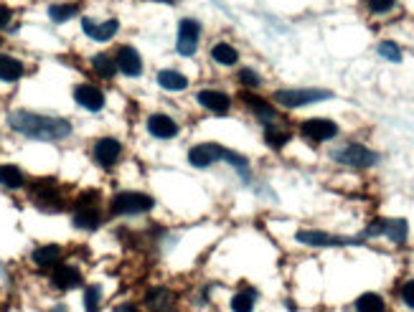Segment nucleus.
<instances>
[{
  "mask_svg": "<svg viewBox=\"0 0 414 312\" xmlns=\"http://www.w3.org/2000/svg\"><path fill=\"white\" fill-rule=\"evenodd\" d=\"M145 302H147V307H150L153 312H166V310H171V305L175 302V297L168 292V290L158 287V290H153V292H147Z\"/></svg>",
  "mask_w": 414,
  "mask_h": 312,
  "instance_id": "20",
  "label": "nucleus"
},
{
  "mask_svg": "<svg viewBox=\"0 0 414 312\" xmlns=\"http://www.w3.org/2000/svg\"><path fill=\"white\" fill-rule=\"evenodd\" d=\"M100 297H102V290L97 285L87 287V292H84V310L87 312H97L100 310Z\"/></svg>",
  "mask_w": 414,
  "mask_h": 312,
  "instance_id": "30",
  "label": "nucleus"
},
{
  "mask_svg": "<svg viewBox=\"0 0 414 312\" xmlns=\"http://www.w3.org/2000/svg\"><path fill=\"white\" fill-rule=\"evenodd\" d=\"M363 236H333L326 231H298V241L307 246H356Z\"/></svg>",
  "mask_w": 414,
  "mask_h": 312,
  "instance_id": "9",
  "label": "nucleus"
},
{
  "mask_svg": "<svg viewBox=\"0 0 414 312\" xmlns=\"http://www.w3.org/2000/svg\"><path fill=\"white\" fill-rule=\"evenodd\" d=\"M23 183H26V178H23V173H20L18 168L15 165H0V186L15 191V188H23Z\"/></svg>",
  "mask_w": 414,
  "mask_h": 312,
  "instance_id": "22",
  "label": "nucleus"
},
{
  "mask_svg": "<svg viewBox=\"0 0 414 312\" xmlns=\"http://www.w3.org/2000/svg\"><path fill=\"white\" fill-rule=\"evenodd\" d=\"M211 59L216 64H221V67H234L236 61H239V53H236L234 46H229V43H216L211 48Z\"/></svg>",
  "mask_w": 414,
  "mask_h": 312,
  "instance_id": "21",
  "label": "nucleus"
},
{
  "mask_svg": "<svg viewBox=\"0 0 414 312\" xmlns=\"http://www.w3.org/2000/svg\"><path fill=\"white\" fill-rule=\"evenodd\" d=\"M114 64H117V69H120L122 74H127V76H140L142 74V59L133 46H122L120 51H117Z\"/></svg>",
  "mask_w": 414,
  "mask_h": 312,
  "instance_id": "14",
  "label": "nucleus"
},
{
  "mask_svg": "<svg viewBox=\"0 0 414 312\" xmlns=\"http://www.w3.org/2000/svg\"><path fill=\"white\" fill-rule=\"evenodd\" d=\"M199 104L214 114H227L229 109H232V100H229L224 92H216V89H203V92H199Z\"/></svg>",
  "mask_w": 414,
  "mask_h": 312,
  "instance_id": "15",
  "label": "nucleus"
},
{
  "mask_svg": "<svg viewBox=\"0 0 414 312\" xmlns=\"http://www.w3.org/2000/svg\"><path fill=\"white\" fill-rule=\"evenodd\" d=\"M59 257H61V249L56 244H46L34 252L36 266H54L56 262H59Z\"/></svg>",
  "mask_w": 414,
  "mask_h": 312,
  "instance_id": "23",
  "label": "nucleus"
},
{
  "mask_svg": "<svg viewBox=\"0 0 414 312\" xmlns=\"http://www.w3.org/2000/svg\"><path fill=\"white\" fill-rule=\"evenodd\" d=\"M11 23V11L6 6H0V28H6Z\"/></svg>",
  "mask_w": 414,
  "mask_h": 312,
  "instance_id": "35",
  "label": "nucleus"
},
{
  "mask_svg": "<svg viewBox=\"0 0 414 312\" xmlns=\"http://www.w3.org/2000/svg\"><path fill=\"white\" fill-rule=\"evenodd\" d=\"M8 125L13 127L18 135H23V137L44 140V142H56V140H64L72 135V125H69L67 120L46 117V114H36V112H26V109L11 112Z\"/></svg>",
  "mask_w": 414,
  "mask_h": 312,
  "instance_id": "1",
  "label": "nucleus"
},
{
  "mask_svg": "<svg viewBox=\"0 0 414 312\" xmlns=\"http://www.w3.org/2000/svg\"><path fill=\"white\" fill-rule=\"evenodd\" d=\"M232 310L234 312H252L254 310V292H241L232 299Z\"/></svg>",
  "mask_w": 414,
  "mask_h": 312,
  "instance_id": "29",
  "label": "nucleus"
},
{
  "mask_svg": "<svg viewBox=\"0 0 414 312\" xmlns=\"http://www.w3.org/2000/svg\"><path fill=\"white\" fill-rule=\"evenodd\" d=\"M51 282H54L59 290H72V287L81 285V274L74 269L72 264H59L51 274Z\"/></svg>",
  "mask_w": 414,
  "mask_h": 312,
  "instance_id": "17",
  "label": "nucleus"
},
{
  "mask_svg": "<svg viewBox=\"0 0 414 312\" xmlns=\"http://www.w3.org/2000/svg\"><path fill=\"white\" fill-rule=\"evenodd\" d=\"M92 69L100 74V76L109 79V76L114 74V69H117V64H114V59L112 56H107V53H97V56L92 59Z\"/></svg>",
  "mask_w": 414,
  "mask_h": 312,
  "instance_id": "28",
  "label": "nucleus"
},
{
  "mask_svg": "<svg viewBox=\"0 0 414 312\" xmlns=\"http://www.w3.org/2000/svg\"><path fill=\"white\" fill-rule=\"evenodd\" d=\"M244 102H247V107L252 109L260 120H267V122H272L274 120V109L267 104V102L262 100V97H254V94H244Z\"/></svg>",
  "mask_w": 414,
  "mask_h": 312,
  "instance_id": "24",
  "label": "nucleus"
},
{
  "mask_svg": "<svg viewBox=\"0 0 414 312\" xmlns=\"http://www.w3.org/2000/svg\"><path fill=\"white\" fill-rule=\"evenodd\" d=\"M407 233L409 226L404 219H374L363 231V236H387L394 244H401V241H407Z\"/></svg>",
  "mask_w": 414,
  "mask_h": 312,
  "instance_id": "5",
  "label": "nucleus"
},
{
  "mask_svg": "<svg viewBox=\"0 0 414 312\" xmlns=\"http://www.w3.org/2000/svg\"><path fill=\"white\" fill-rule=\"evenodd\" d=\"M199 39H201L199 20H194V18H183V20H180L178 41H175V48H178L180 56H194L196 48H199Z\"/></svg>",
  "mask_w": 414,
  "mask_h": 312,
  "instance_id": "8",
  "label": "nucleus"
},
{
  "mask_svg": "<svg viewBox=\"0 0 414 312\" xmlns=\"http://www.w3.org/2000/svg\"><path fill=\"white\" fill-rule=\"evenodd\" d=\"M265 140L269 142V147H282L285 142H290V133L282 130V127H277L274 122H267V127H265Z\"/></svg>",
  "mask_w": 414,
  "mask_h": 312,
  "instance_id": "26",
  "label": "nucleus"
},
{
  "mask_svg": "<svg viewBox=\"0 0 414 312\" xmlns=\"http://www.w3.org/2000/svg\"><path fill=\"white\" fill-rule=\"evenodd\" d=\"M100 196L97 193H87V196H81L79 198V206H76V213H74V226L76 229H84V231H94V229H100L102 224V216L97 211V201Z\"/></svg>",
  "mask_w": 414,
  "mask_h": 312,
  "instance_id": "7",
  "label": "nucleus"
},
{
  "mask_svg": "<svg viewBox=\"0 0 414 312\" xmlns=\"http://www.w3.org/2000/svg\"><path fill=\"white\" fill-rule=\"evenodd\" d=\"M219 160H229L234 168H239L241 173L247 175V158H241V155L232 153L227 147L216 145V142H203V145H196L191 147V153H188V163L194 168H208L219 163Z\"/></svg>",
  "mask_w": 414,
  "mask_h": 312,
  "instance_id": "2",
  "label": "nucleus"
},
{
  "mask_svg": "<svg viewBox=\"0 0 414 312\" xmlns=\"http://www.w3.org/2000/svg\"><path fill=\"white\" fill-rule=\"evenodd\" d=\"M163 3H175V0H163Z\"/></svg>",
  "mask_w": 414,
  "mask_h": 312,
  "instance_id": "37",
  "label": "nucleus"
},
{
  "mask_svg": "<svg viewBox=\"0 0 414 312\" xmlns=\"http://www.w3.org/2000/svg\"><path fill=\"white\" fill-rule=\"evenodd\" d=\"M155 206V201L145 193H135V191H125L120 196L112 198V213L117 216H130V213H145Z\"/></svg>",
  "mask_w": 414,
  "mask_h": 312,
  "instance_id": "4",
  "label": "nucleus"
},
{
  "mask_svg": "<svg viewBox=\"0 0 414 312\" xmlns=\"http://www.w3.org/2000/svg\"><path fill=\"white\" fill-rule=\"evenodd\" d=\"M81 28L84 34L89 36L92 41H109L117 31H120V20H94V18H84L81 20Z\"/></svg>",
  "mask_w": 414,
  "mask_h": 312,
  "instance_id": "11",
  "label": "nucleus"
},
{
  "mask_svg": "<svg viewBox=\"0 0 414 312\" xmlns=\"http://www.w3.org/2000/svg\"><path fill=\"white\" fill-rule=\"evenodd\" d=\"M147 133L153 135V137L171 140L178 135V125H175L168 114H150V117H147Z\"/></svg>",
  "mask_w": 414,
  "mask_h": 312,
  "instance_id": "16",
  "label": "nucleus"
},
{
  "mask_svg": "<svg viewBox=\"0 0 414 312\" xmlns=\"http://www.w3.org/2000/svg\"><path fill=\"white\" fill-rule=\"evenodd\" d=\"M114 312H138V310H135V305H120Z\"/></svg>",
  "mask_w": 414,
  "mask_h": 312,
  "instance_id": "36",
  "label": "nucleus"
},
{
  "mask_svg": "<svg viewBox=\"0 0 414 312\" xmlns=\"http://www.w3.org/2000/svg\"><path fill=\"white\" fill-rule=\"evenodd\" d=\"M23 76V64L13 56L0 53V81H15Z\"/></svg>",
  "mask_w": 414,
  "mask_h": 312,
  "instance_id": "19",
  "label": "nucleus"
},
{
  "mask_svg": "<svg viewBox=\"0 0 414 312\" xmlns=\"http://www.w3.org/2000/svg\"><path fill=\"white\" fill-rule=\"evenodd\" d=\"M74 100L79 102L84 109H89V112H100L105 107V94H102V89L92 87V84H79L74 89Z\"/></svg>",
  "mask_w": 414,
  "mask_h": 312,
  "instance_id": "13",
  "label": "nucleus"
},
{
  "mask_svg": "<svg viewBox=\"0 0 414 312\" xmlns=\"http://www.w3.org/2000/svg\"><path fill=\"white\" fill-rule=\"evenodd\" d=\"M379 53L384 56V59H389V61H401L399 46H396V43H392V41H384V43L379 46Z\"/></svg>",
  "mask_w": 414,
  "mask_h": 312,
  "instance_id": "31",
  "label": "nucleus"
},
{
  "mask_svg": "<svg viewBox=\"0 0 414 312\" xmlns=\"http://www.w3.org/2000/svg\"><path fill=\"white\" fill-rule=\"evenodd\" d=\"M76 13H79V6H74V3H61V6L48 8V15H51L54 23H67V20H72Z\"/></svg>",
  "mask_w": 414,
  "mask_h": 312,
  "instance_id": "25",
  "label": "nucleus"
},
{
  "mask_svg": "<svg viewBox=\"0 0 414 312\" xmlns=\"http://www.w3.org/2000/svg\"><path fill=\"white\" fill-rule=\"evenodd\" d=\"M302 135L313 142H323V140H330L338 135V125L330 120H323V117H313V120L302 122Z\"/></svg>",
  "mask_w": 414,
  "mask_h": 312,
  "instance_id": "10",
  "label": "nucleus"
},
{
  "mask_svg": "<svg viewBox=\"0 0 414 312\" xmlns=\"http://www.w3.org/2000/svg\"><path fill=\"white\" fill-rule=\"evenodd\" d=\"M239 81L244 84V87H260V84H262L260 74L252 72V69H241V72H239Z\"/></svg>",
  "mask_w": 414,
  "mask_h": 312,
  "instance_id": "32",
  "label": "nucleus"
},
{
  "mask_svg": "<svg viewBox=\"0 0 414 312\" xmlns=\"http://www.w3.org/2000/svg\"><path fill=\"white\" fill-rule=\"evenodd\" d=\"M122 153V145H120V140H114V137H102L97 145H94V160L100 163L102 168H109L117 163V158H120Z\"/></svg>",
  "mask_w": 414,
  "mask_h": 312,
  "instance_id": "12",
  "label": "nucleus"
},
{
  "mask_svg": "<svg viewBox=\"0 0 414 312\" xmlns=\"http://www.w3.org/2000/svg\"><path fill=\"white\" fill-rule=\"evenodd\" d=\"M401 299H404L409 307H414V279L404 282V287H401Z\"/></svg>",
  "mask_w": 414,
  "mask_h": 312,
  "instance_id": "34",
  "label": "nucleus"
},
{
  "mask_svg": "<svg viewBox=\"0 0 414 312\" xmlns=\"http://www.w3.org/2000/svg\"><path fill=\"white\" fill-rule=\"evenodd\" d=\"M356 310L359 312H384V299L374 292H366L356 299Z\"/></svg>",
  "mask_w": 414,
  "mask_h": 312,
  "instance_id": "27",
  "label": "nucleus"
},
{
  "mask_svg": "<svg viewBox=\"0 0 414 312\" xmlns=\"http://www.w3.org/2000/svg\"><path fill=\"white\" fill-rule=\"evenodd\" d=\"M366 3H368V8H371L374 13H389V11L394 8L396 0H366Z\"/></svg>",
  "mask_w": 414,
  "mask_h": 312,
  "instance_id": "33",
  "label": "nucleus"
},
{
  "mask_svg": "<svg viewBox=\"0 0 414 312\" xmlns=\"http://www.w3.org/2000/svg\"><path fill=\"white\" fill-rule=\"evenodd\" d=\"M158 84H161L166 92H183L188 87V79L180 72H173V69H166V72L158 74Z\"/></svg>",
  "mask_w": 414,
  "mask_h": 312,
  "instance_id": "18",
  "label": "nucleus"
},
{
  "mask_svg": "<svg viewBox=\"0 0 414 312\" xmlns=\"http://www.w3.org/2000/svg\"><path fill=\"white\" fill-rule=\"evenodd\" d=\"M333 160H335V163H341V165L368 168V165H374L376 160H379V155H376L374 150H368V147L354 142V145H346V147H341V150H335Z\"/></svg>",
  "mask_w": 414,
  "mask_h": 312,
  "instance_id": "6",
  "label": "nucleus"
},
{
  "mask_svg": "<svg viewBox=\"0 0 414 312\" xmlns=\"http://www.w3.org/2000/svg\"><path fill=\"white\" fill-rule=\"evenodd\" d=\"M333 94L328 92V89H282V92L274 94V102L282 107H307V104H315V102H323V100H330Z\"/></svg>",
  "mask_w": 414,
  "mask_h": 312,
  "instance_id": "3",
  "label": "nucleus"
}]
</instances>
